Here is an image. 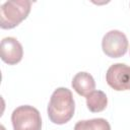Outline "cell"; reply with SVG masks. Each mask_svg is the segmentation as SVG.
<instances>
[{
    "instance_id": "1",
    "label": "cell",
    "mask_w": 130,
    "mask_h": 130,
    "mask_svg": "<svg viewBox=\"0 0 130 130\" xmlns=\"http://www.w3.org/2000/svg\"><path fill=\"white\" fill-rule=\"evenodd\" d=\"M48 116L51 122L62 125L71 120L75 111V103L70 89L58 87L51 95L48 105Z\"/></svg>"
},
{
    "instance_id": "2",
    "label": "cell",
    "mask_w": 130,
    "mask_h": 130,
    "mask_svg": "<svg viewBox=\"0 0 130 130\" xmlns=\"http://www.w3.org/2000/svg\"><path fill=\"white\" fill-rule=\"evenodd\" d=\"M31 8V2L28 0L6 1L0 7V27L11 29L24 20Z\"/></svg>"
},
{
    "instance_id": "3",
    "label": "cell",
    "mask_w": 130,
    "mask_h": 130,
    "mask_svg": "<svg viewBox=\"0 0 130 130\" xmlns=\"http://www.w3.org/2000/svg\"><path fill=\"white\" fill-rule=\"evenodd\" d=\"M13 130H41L42 119L38 109L32 106H19L11 114Z\"/></svg>"
},
{
    "instance_id": "4",
    "label": "cell",
    "mask_w": 130,
    "mask_h": 130,
    "mask_svg": "<svg viewBox=\"0 0 130 130\" xmlns=\"http://www.w3.org/2000/svg\"><path fill=\"white\" fill-rule=\"evenodd\" d=\"M103 52L110 58L124 56L128 49V40L124 32L118 29L108 31L102 40Z\"/></svg>"
},
{
    "instance_id": "5",
    "label": "cell",
    "mask_w": 130,
    "mask_h": 130,
    "mask_svg": "<svg viewBox=\"0 0 130 130\" xmlns=\"http://www.w3.org/2000/svg\"><path fill=\"white\" fill-rule=\"evenodd\" d=\"M106 81L115 90H130V66L124 63L111 65L106 73Z\"/></svg>"
},
{
    "instance_id": "6",
    "label": "cell",
    "mask_w": 130,
    "mask_h": 130,
    "mask_svg": "<svg viewBox=\"0 0 130 130\" xmlns=\"http://www.w3.org/2000/svg\"><path fill=\"white\" fill-rule=\"evenodd\" d=\"M1 60L8 65H15L21 61L23 56V49L21 44L13 37H6L2 39L0 44Z\"/></svg>"
},
{
    "instance_id": "7",
    "label": "cell",
    "mask_w": 130,
    "mask_h": 130,
    "mask_svg": "<svg viewBox=\"0 0 130 130\" xmlns=\"http://www.w3.org/2000/svg\"><path fill=\"white\" fill-rule=\"evenodd\" d=\"M71 85L73 89L82 96H87L95 88L93 77L87 72H78L74 75Z\"/></svg>"
},
{
    "instance_id": "8",
    "label": "cell",
    "mask_w": 130,
    "mask_h": 130,
    "mask_svg": "<svg viewBox=\"0 0 130 130\" xmlns=\"http://www.w3.org/2000/svg\"><path fill=\"white\" fill-rule=\"evenodd\" d=\"M108 105V98L102 90H93L86 96L87 109L92 113H99L104 111Z\"/></svg>"
},
{
    "instance_id": "9",
    "label": "cell",
    "mask_w": 130,
    "mask_h": 130,
    "mask_svg": "<svg viewBox=\"0 0 130 130\" xmlns=\"http://www.w3.org/2000/svg\"><path fill=\"white\" fill-rule=\"evenodd\" d=\"M73 130H111L110 123L104 118L78 121Z\"/></svg>"
},
{
    "instance_id": "10",
    "label": "cell",
    "mask_w": 130,
    "mask_h": 130,
    "mask_svg": "<svg viewBox=\"0 0 130 130\" xmlns=\"http://www.w3.org/2000/svg\"><path fill=\"white\" fill-rule=\"evenodd\" d=\"M0 128H1V130H5V127H4L3 125H1V127H0Z\"/></svg>"
}]
</instances>
